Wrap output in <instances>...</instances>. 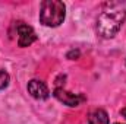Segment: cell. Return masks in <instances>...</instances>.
Wrapping results in <instances>:
<instances>
[{"mask_svg":"<svg viewBox=\"0 0 126 124\" xmlns=\"http://www.w3.org/2000/svg\"><path fill=\"white\" fill-rule=\"evenodd\" d=\"M126 21V1H106L97 18L95 31L98 37L111 39L117 35Z\"/></svg>","mask_w":126,"mask_h":124,"instance_id":"1","label":"cell"},{"mask_svg":"<svg viewBox=\"0 0 126 124\" xmlns=\"http://www.w3.org/2000/svg\"><path fill=\"white\" fill-rule=\"evenodd\" d=\"M40 22L44 26L57 28L64 22L66 4L60 0H44L40 4Z\"/></svg>","mask_w":126,"mask_h":124,"instance_id":"2","label":"cell"},{"mask_svg":"<svg viewBox=\"0 0 126 124\" xmlns=\"http://www.w3.org/2000/svg\"><path fill=\"white\" fill-rule=\"evenodd\" d=\"M53 96H54L59 102H62V104L67 105V107H72V108L79 107L82 102L87 101V98H85L82 93H72V92H69V91H66V89H64V85L54 86V89H53Z\"/></svg>","mask_w":126,"mask_h":124,"instance_id":"3","label":"cell"},{"mask_svg":"<svg viewBox=\"0 0 126 124\" xmlns=\"http://www.w3.org/2000/svg\"><path fill=\"white\" fill-rule=\"evenodd\" d=\"M15 26H16V34H18V45L21 48L30 47L31 44L37 41V34L34 31V28L30 26L28 24L19 21V22H16Z\"/></svg>","mask_w":126,"mask_h":124,"instance_id":"4","label":"cell"},{"mask_svg":"<svg viewBox=\"0 0 126 124\" xmlns=\"http://www.w3.org/2000/svg\"><path fill=\"white\" fill-rule=\"evenodd\" d=\"M27 89H28V93L31 95L32 98L38 99V101H46L50 98V89L48 86L40 80V79H31L27 85Z\"/></svg>","mask_w":126,"mask_h":124,"instance_id":"5","label":"cell"},{"mask_svg":"<svg viewBox=\"0 0 126 124\" xmlns=\"http://www.w3.org/2000/svg\"><path fill=\"white\" fill-rule=\"evenodd\" d=\"M88 124H110L109 114L103 108H95L88 114Z\"/></svg>","mask_w":126,"mask_h":124,"instance_id":"6","label":"cell"},{"mask_svg":"<svg viewBox=\"0 0 126 124\" xmlns=\"http://www.w3.org/2000/svg\"><path fill=\"white\" fill-rule=\"evenodd\" d=\"M9 82H10V76L6 70H0V91L6 89L9 86Z\"/></svg>","mask_w":126,"mask_h":124,"instance_id":"7","label":"cell"},{"mask_svg":"<svg viewBox=\"0 0 126 124\" xmlns=\"http://www.w3.org/2000/svg\"><path fill=\"white\" fill-rule=\"evenodd\" d=\"M79 56H81L79 50H70V51L66 54V57H67L69 60H76V59H79Z\"/></svg>","mask_w":126,"mask_h":124,"instance_id":"8","label":"cell"},{"mask_svg":"<svg viewBox=\"0 0 126 124\" xmlns=\"http://www.w3.org/2000/svg\"><path fill=\"white\" fill-rule=\"evenodd\" d=\"M120 114H122V115H123V117L126 118V107H125V108H122V110H120Z\"/></svg>","mask_w":126,"mask_h":124,"instance_id":"9","label":"cell"},{"mask_svg":"<svg viewBox=\"0 0 126 124\" xmlns=\"http://www.w3.org/2000/svg\"><path fill=\"white\" fill-rule=\"evenodd\" d=\"M114 124H122V123H114Z\"/></svg>","mask_w":126,"mask_h":124,"instance_id":"10","label":"cell"}]
</instances>
